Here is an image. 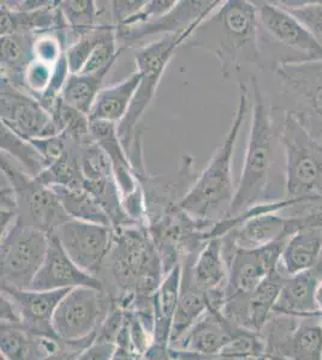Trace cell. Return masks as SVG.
I'll return each mask as SVG.
<instances>
[{
  "label": "cell",
  "instance_id": "obj_6",
  "mask_svg": "<svg viewBox=\"0 0 322 360\" xmlns=\"http://www.w3.org/2000/svg\"><path fill=\"white\" fill-rule=\"evenodd\" d=\"M192 33L194 30L180 35H163L146 45L140 46L135 51V62L137 71L141 74V81L127 115L117 125L119 139L125 150L129 149L140 131L137 130L140 120L153 101L163 72L171 62L175 49L187 44Z\"/></svg>",
  "mask_w": 322,
  "mask_h": 360
},
{
  "label": "cell",
  "instance_id": "obj_2",
  "mask_svg": "<svg viewBox=\"0 0 322 360\" xmlns=\"http://www.w3.org/2000/svg\"><path fill=\"white\" fill-rule=\"evenodd\" d=\"M238 88V105L226 137L178 205V208L194 220L209 226H214L228 217L236 193L233 188V153L250 103V90L247 84Z\"/></svg>",
  "mask_w": 322,
  "mask_h": 360
},
{
  "label": "cell",
  "instance_id": "obj_26",
  "mask_svg": "<svg viewBox=\"0 0 322 360\" xmlns=\"http://www.w3.org/2000/svg\"><path fill=\"white\" fill-rule=\"evenodd\" d=\"M59 347V340L39 335L22 326L1 324L0 353L3 360H45Z\"/></svg>",
  "mask_w": 322,
  "mask_h": 360
},
{
  "label": "cell",
  "instance_id": "obj_17",
  "mask_svg": "<svg viewBox=\"0 0 322 360\" xmlns=\"http://www.w3.org/2000/svg\"><path fill=\"white\" fill-rule=\"evenodd\" d=\"M260 28L273 41L298 53V62L322 60V47L311 34L277 1H254ZM296 63V62H295Z\"/></svg>",
  "mask_w": 322,
  "mask_h": 360
},
{
  "label": "cell",
  "instance_id": "obj_47",
  "mask_svg": "<svg viewBox=\"0 0 322 360\" xmlns=\"http://www.w3.org/2000/svg\"><path fill=\"white\" fill-rule=\"evenodd\" d=\"M250 360H266V356H264V358H256V359H250Z\"/></svg>",
  "mask_w": 322,
  "mask_h": 360
},
{
  "label": "cell",
  "instance_id": "obj_36",
  "mask_svg": "<svg viewBox=\"0 0 322 360\" xmlns=\"http://www.w3.org/2000/svg\"><path fill=\"white\" fill-rule=\"evenodd\" d=\"M63 17L69 27L71 41L88 33L100 25V5L94 0H61L59 1ZM71 44V45H73ZM70 45V46H71Z\"/></svg>",
  "mask_w": 322,
  "mask_h": 360
},
{
  "label": "cell",
  "instance_id": "obj_14",
  "mask_svg": "<svg viewBox=\"0 0 322 360\" xmlns=\"http://www.w3.org/2000/svg\"><path fill=\"white\" fill-rule=\"evenodd\" d=\"M1 124L22 139H46L59 135L54 119L37 98L1 79Z\"/></svg>",
  "mask_w": 322,
  "mask_h": 360
},
{
  "label": "cell",
  "instance_id": "obj_16",
  "mask_svg": "<svg viewBox=\"0 0 322 360\" xmlns=\"http://www.w3.org/2000/svg\"><path fill=\"white\" fill-rule=\"evenodd\" d=\"M221 1H197V0H182L177 1L171 11L147 25L134 28H117V39L119 47L127 49L153 35L165 34L180 35L190 30H195L204 18L216 10Z\"/></svg>",
  "mask_w": 322,
  "mask_h": 360
},
{
  "label": "cell",
  "instance_id": "obj_27",
  "mask_svg": "<svg viewBox=\"0 0 322 360\" xmlns=\"http://www.w3.org/2000/svg\"><path fill=\"white\" fill-rule=\"evenodd\" d=\"M0 23L1 37L16 33H59L69 29L59 8V1H52L49 6L30 13H16L0 6Z\"/></svg>",
  "mask_w": 322,
  "mask_h": 360
},
{
  "label": "cell",
  "instance_id": "obj_8",
  "mask_svg": "<svg viewBox=\"0 0 322 360\" xmlns=\"http://www.w3.org/2000/svg\"><path fill=\"white\" fill-rule=\"evenodd\" d=\"M49 243V234L20 224L18 219L1 232V287L29 290L44 263Z\"/></svg>",
  "mask_w": 322,
  "mask_h": 360
},
{
  "label": "cell",
  "instance_id": "obj_18",
  "mask_svg": "<svg viewBox=\"0 0 322 360\" xmlns=\"http://www.w3.org/2000/svg\"><path fill=\"white\" fill-rule=\"evenodd\" d=\"M76 287L102 290V283L100 278L82 270L66 254L58 238L51 234L45 259L29 290L59 291L73 290Z\"/></svg>",
  "mask_w": 322,
  "mask_h": 360
},
{
  "label": "cell",
  "instance_id": "obj_3",
  "mask_svg": "<svg viewBox=\"0 0 322 360\" xmlns=\"http://www.w3.org/2000/svg\"><path fill=\"white\" fill-rule=\"evenodd\" d=\"M252 125L241 178L228 217H238L255 205L271 202L268 201L269 185L278 129L274 127L271 110L256 77H252Z\"/></svg>",
  "mask_w": 322,
  "mask_h": 360
},
{
  "label": "cell",
  "instance_id": "obj_11",
  "mask_svg": "<svg viewBox=\"0 0 322 360\" xmlns=\"http://www.w3.org/2000/svg\"><path fill=\"white\" fill-rule=\"evenodd\" d=\"M83 174V190L98 202L110 219L112 229L136 225L123 208L122 193L111 167L110 161L94 139L78 144Z\"/></svg>",
  "mask_w": 322,
  "mask_h": 360
},
{
  "label": "cell",
  "instance_id": "obj_37",
  "mask_svg": "<svg viewBox=\"0 0 322 360\" xmlns=\"http://www.w3.org/2000/svg\"><path fill=\"white\" fill-rule=\"evenodd\" d=\"M116 34L117 28L113 25H99L88 33L78 37L73 45L69 46L66 52L70 74H80L88 58L92 56L97 47Z\"/></svg>",
  "mask_w": 322,
  "mask_h": 360
},
{
  "label": "cell",
  "instance_id": "obj_24",
  "mask_svg": "<svg viewBox=\"0 0 322 360\" xmlns=\"http://www.w3.org/2000/svg\"><path fill=\"white\" fill-rule=\"evenodd\" d=\"M183 264H175L168 274L165 275L154 295H151L153 303V345L168 348L171 338L172 323L175 310L180 300L182 286Z\"/></svg>",
  "mask_w": 322,
  "mask_h": 360
},
{
  "label": "cell",
  "instance_id": "obj_22",
  "mask_svg": "<svg viewBox=\"0 0 322 360\" xmlns=\"http://www.w3.org/2000/svg\"><path fill=\"white\" fill-rule=\"evenodd\" d=\"M321 281L322 269L318 266L287 278L274 305L273 314L298 319L321 316L316 302Z\"/></svg>",
  "mask_w": 322,
  "mask_h": 360
},
{
  "label": "cell",
  "instance_id": "obj_31",
  "mask_svg": "<svg viewBox=\"0 0 322 360\" xmlns=\"http://www.w3.org/2000/svg\"><path fill=\"white\" fill-rule=\"evenodd\" d=\"M51 188L57 195L70 219L112 227L104 209L86 190L69 188L59 185L51 186Z\"/></svg>",
  "mask_w": 322,
  "mask_h": 360
},
{
  "label": "cell",
  "instance_id": "obj_25",
  "mask_svg": "<svg viewBox=\"0 0 322 360\" xmlns=\"http://www.w3.org/2000/svg\"><path fill=\"white\" fill-rule=\"evenodd\" d=\"M322 254V226H308L287 239L278 270L291 278L318 266Z\"/></svg>",
  "mask_w": 322,
  "mask_h": 360
},
{
  "label": "cell",
  "instance_id": "obj_33",
  "mask_svg": "<svg viewBox=\"0 0 322 360\" xmlns=\"http://www.w3.org/2000/svg\"><path fill=\"white\" fill-rule=\"evenodd\" d=\"M285 356L292 360L322 359V317L301 319L290 340Z\"/></svg>",
  "mask_w": 322,
  "mask_h": 360
},
{
  "label": "cell",
  "instance_id": "obj_9",
  "mask_svg": "<svg viewBox=\"0 0 322 360\" xmlns=\"http://www.w3.org/2000/svg\"><path fill=\"white\" fill-rule=\"evenodd\" d=\"M112 310L102 290L76 287L61 299L54 312L52 328L59 341L75 342L97 335Z\"/></svg>",
  "mask_w": 322,
  "mask_h": 360
},
{
  "label": "cell",
  "instance_id": "obj_4",
  "mask_svg": "<svg viewBox=\"0 0 322 360\" xmlns=\"http://www.w3.org/2000/svg\"><path fill=\"white\" fill-rule=\"evenodd\" d=\"M113 244L105 262L117 285L128 293L151 297L165 276L163 259L147 225L113 229Z\"/></svg>",
  "mask_w": 322,
  "mask_h": 360
},
{
  "label": "cell",
  "instance_id": "obj_32",
  "mask_svg": "<svg viewBox=\"0 0 322 360\" xmlns=\"http://www.w3.org/2000/svg\"><path fill=\"white\" fill-rule=\"evenodd\" d=\"M111 69L101 70L92 75H69L61 89V98L69 106L89 115L90 108L101 90L102 82Z\"/></svg>",
  "mask_w": 322,
  "mask_h": 360
},
{
  "label": "cell",
  "instance_id": "obj_30",
  "mask_svg": "<svg viewBox=\"0 0 322 360\" xmlns=\"http://www.w3.org/2000/svg\"><path fill=\"white\" fill-rule=\"evenodd\" d=\"M209 307V299L204 292L201 291L192 281L188 266L182 273L180 300L175 310V319L172 323L171 338L168 348L175 346L184 334L188 332L197 319H200Z\"/></svg>",
  "mask_w": 322,
  "mask_h": 360
},
{
  "label": "cell",
  "instance_id": "obj_5",
  "mask_svg": "<svg viewBox=\"0 0 322 360\" xmlns=\"http://www.w3.org/2000/svg\"><path fill=\"white\" fill-rule=\"evenodd\" d=\"M278 141L285 155V198L321 201L322 143L289 111L278 129Z\"/></svg>",
  "mask_w": 322,
  "mask_h": 360
},
{
  "label": "cell",
  "instance_id": "obj_21",
  "mask_svg": "<svg viewBox=\"0 0 322 360\" xmlns=\"http://www.w3.org/2000/svg\"><path fill=\"white\" fill-rule=\"evenodd\" d=\"M240 329L242 328L231 323L221 311L209 307L172 347L197 356H218Z\"/></svg>",
  "mask_w": 322,
  "mask_h": 360
},
{
  "label": "cell",
  "instance_id": "obj_28",
  "mask_svg": "<svg viewBox=\"0 0 322 360\" xmlns=\"http://www.w3.org/2000/svg\"><path fill=\"white\" fill-rule=\"evenodd\" d=\"M140 81L141 74L136 71L118 84L100 90L90 108L89 122H107L118 125L130 108Z\"/></svg>",
  "mask_w": 322,
  "mask_h": 360
},
{
  "label": "cell",
  "instance_id": "obj_41",
  "mask_svg": "<svg viewBox=\"0 0 322 360\" xmlns=\"http://www.w3.org/2000/svg\"><path fill=\"white\" fill-rule=\"evenodd\" d=\"M146 4V1H110V16L112 25L117 28L118 25H123L124 22L128 21L130 17L134 16L135 13Z\"/></svg>",
  "mask_w": 322,
  "mask_h": 360
},
{
  "label": "cell",
  "instance_id": "obj_7",
  "mask_svg": "<svg viewBox=\"0 0 322 360\" xmlns=\"http://www.w3.org/2000/svg\"><path fill=\"white\" fill-rule=\"evenodd\" d=\"M0 168L1 176L15 193L17 219L20 224L51 236L59 226L70 220L57 195L49 186L15 167L4 154H1Z\"/></svg>",
  "mask_w": 322,
  "mask_h": 360
},
{
  "label": "cell",
  "instance_id": "obj_23",
  "mask_svg": "<svg viewBox=\"0 0 322 360\" xmlns=\"http://www.w3.org/2000/svg\"><path fill=\"white\" fill-rule=\"evenodd\" d=\"M90 135L110 161L122 200L137 191L141 185L135 176L127 150L119 139L117 124L90 122Z\"/></svg>",
  "mask_w": 322,
  "mask_h": 360
},
{
  "label": "cell",
  "instance_id": "obj_45",
  "mask_svg": "<svg viewBox=\"0 0 322 360\" xmlns=\"http://www.w3.org/2000/svg\"><path fill=\"white\" fill-rule=\"evenodd\" d=\"M266 360H292L287 358V356H267Z\"/></svg>",
  "mask_w": 322,
  "mask_h": 360
},
{
  "label": "cell",
  "instance_id": "obj_15",
  "mask_svg": "<svg viewBox=\"0 0 322 360\" xmlns=\"http://www.w3.org/2000/svg\"><path fill=\"white\" fill-rule=\"evenodd\" d=\"M287 278L275 270L254 291L230 295L221 314L236 327L260 334L273 314L274 305Z\"/></svg>",
  "mask_w": 322,
  "mask_h": 360
},
{
  "label": "cell",
  "instance_id": "obj_48",
  "mask_svg": "<svg viewBox=\"0 0 322 360\" xmlns=\"http://www.w3.org/2000/svg\"><path fill=\"white\" fill-rule=\"evenodd\" d=\"M322 360V359H321Z\"/></svg>",
  "mask_w": 322,
  "mask_h": 360
},
{
  "label": "cell",
  "instance_id": "obj_1",
  "mask_svg": "<svg viewBox=\"0 0 322 360\" xmlns=\"http://www.w3.org/2000/svg\"><path fill=\"white\" fill-rule=\"evenodd\" d=\"M259 30L254 1L228 0L201 22L185 45L211 52L219 60L221 77L237 81L249 66L264 69Z\"/></svg>",
  "mask_w": 322,
  "mask_h": 360
},
{
  "label": "cell",
  "instance_id": "obj_13",
  "mask_svg": "<svg viewBox=\"0 0 322 360\" xmlns=\"http://www.w3.org/2000/svg\"><path fill=\"white\" fill-rule=\"evenodd\" d=\"M113 233L109 226L70 219L58 227L54 236L82 270L98 278L112 249Z\"/></svg>",
  "mask_w": 322,
  "mask_h": 360
},
{
  "label": "cell",
  "instance_id": "obj_10",
  "mask_svg": "<svg viewBox=\"0 0 322 360\" xmlns=\"http://www.w3.org/2000/svg\"><path fill=\"white\" fill-rule=\"evenodd\" d=\"M275 76L285 94L297 103L298 110L292 113L322 143V60L279 63Z\"/></svg>",
  "mask_w": 322,
  "mask_h": 360
},
{
  "label": "cell",
  "instance_id": "obj_29",
  "mask_svg": "<svg viewBox=\"0 0 322 360\" xmlns=\"http://www.w3.org/2000/svg\"><path fill=\"white\" fill-rule=\"evenodd\" d=\"M39 34L16 33L1 37V79L22 90L25 70L33 62L34 45Z\"/></svg>",
  "mask_w": 322,
  "mask_h": 360
},
{
  "label": "cell",
  "instance_id": "obj_42",
  "mask_svg": "<svg viewBox=\"0 0 322 360\" xmlns=\"http://www.w3.org/2000/svg\"><path fill=\"white\" fill-rule=\"evenodd\" d=\"M116 345L94 340L88 347L85 348L75 360H111L116 351Z\"/></svg>",
  "mask_w": 322,
  "mask_h": 360
},
{
  "label": "cell",
  "instance_id": "obj_12",
  "mask_svg": "<svg viewBox=\"0 0 322 360\" xmlns=\"http://www.w3.org/2000/svg\"><path fill=\"white\" fill-rule=\"evenodd\" d=\"M289 238L256 249H241L226 236L221 237L223 255L228 266V298L237 293L254 291L269 275L273 274Z\"/></svg>",
  "mask_w": 322,
  "mask_h": 360
},
{
  "label": "cell",
  "instance_id": "obj_20",
  "mask_svg": "<svg viewBox=\"0 0 322 360\" xmlns=\"http://www.w3.org/2000/svg\"><path fill=\"white\" fill-rule=\"evenodd\" d=\"M69 291H33L1 287V293L6 295L16 307L22 327L39 335L56 340L58 338L52 328V319L61 299Z\"/></svg>",
  "mask_w": 322,
  "mask_h": 360
},
{
  "label": "cell",
  "instance_id": "obj_44",
  "mask_svg": "<svg viewBox=\"0 0 322 360\" xmlns=\"http://www.w3.org/2000/svg\"><path fill=\"white\" fill-rule=\"evenodd\" d=\"M316 302H318V309H320L322 317V281L318 285V292H316Z\"/></svg>",
  "mask_w": 322,
  "mask_h": 360
},
{
  "label": "cell",
  "instance_id": "obj_46",
  "mask_svg": "<svg viewBox=\"0 0 322 360\" xmlns=\"http://www.w3.org/2000/svg\"><path fill=\"white\" fill-rule=\"evenodd\" d=\"M318 266H320V268L322 269V254L321 257H320V261H318Z\"/></svg>",
  "mask_w": 322,
  "mask_h": 360
},
{
  "label": "cell",
  "instance_id": "obj_34",
  "mask_svg": "<svg viewBox=\"0 0 322 360\" xmlns=\"http://www.w3.org/2000/svg\"><path fill=\"white\" fill-rule=\"evenodd\" d=\"M0 147L3 154L10 155L20 162L29 176H39L47 169V164L37 148L27 139L11 131L4 124H0Z\"/></svg>",
  "mask_w": 322,
  "mask_h": 360
},
{
  "label": "cell",
  "instance_id": "obj_35",
  "mask_svg": "<svg viewBox=\"0 0 322 360\" xmlns=\"http://www.w3.org/2000/svg\"><path fill=\"white\" fill-rule=\"evenodd\" d=\"M47 112L54 119L59 135H63L66 139L78 144L85 143L92 139L88 115L78 111L74 107L69 106L63 101L61 96L49 107Z\"/></svg>",
  "mask_w": 322,
  "mask_h": 360
},
{
  "label": "cell",
  "instance_id": "obj_39",
  "mask_svg": "<svg viewBox=\"0 0 322 360\" xmlns=\"http://www.w3.org/2000/svg\"><path fill=\"white\" fill-rule=\"evenodd\" d=\"M177 1L175 0H153V1H146V4L140 8L134 16L130 17L128 21L124 22L123 25H118L117 28H134L140 25H147L149 22H153L163 16L165 13L171 11L175 8Z\"/></svg>",
  "mask_w": 322,
  "mask_h": 360
},
{
  "label": "cell",
  "instance_id": "obj_43",
  "mask_svg": "<svg viewBox=\"0 0 322 360\" xmlns=\"http://www.w3.org/2000/svg\"><path fill=\"white\" fill-rule=\"evenodd\" d=\"M117 346V345H116ZM142 359L141 356H137L136 353L130 348L124 347V346H117L114 351L113 356L111 360H140Z\"/></svg>",
  "mask_w": 322,
  "mask_h": 360
},
{
  "label": "cell",
  "instance_id": "obj_19",
  "mask_svg": "<svg viewBox=\"0 0 322 360\" xmlns=\"http://www.w3.org/2000/svg\"><path fill=\"white\" fill-rule=\"evenodd\" d=\"M192 281L207 295L209 307L221 310L228 300V266L223 255L221 237L211 238L195 259L185 261Z\"/></svg>",
  "mask_w": 322,
  "mask_h": 360
},
{
  "label": "cell",
  "instance_id": "obj_40",
  "mask_svg": "<svg viewBox=\"0 0 322 360\" xmlns=\"http://www.w3.org/2000/svg\"><path fill=\"white\" fill-rule=\"evenodd\" d=\"M34 147L47 164V168L56 164L58 160H61L66 155L70 146V139H66L63 135L52 136L46 139H27Z\"/></svg>",
  "mask_w": 322,
  "mask_h": 360
},
{
  "label": "cell",
  "instance_id": "obj_38",
  "mask_svg": "<svg viewBox=\"0 0 322 360\" xmlns=\"http://www.w3.org/2000/svg\"><path fill=\"white\" fill-rule=\"evenodd\" d=\"M283 8L297 20L322 47V0L306 3L277 1Z\"/></svg>",
  "mask_w": 322,
  "mask_h": 360
}]
</instances>
